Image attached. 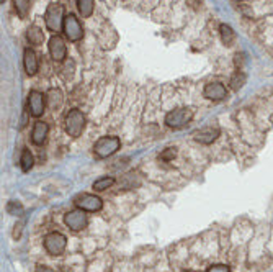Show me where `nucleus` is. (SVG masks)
Returning <instances> with one entry per match:
<instances>
[{"instance_id":"423d86ee","label":"nucleus","mask_w":273,"mask_h":272,"mask_svg":"<svg viewBox=\"0 0 273 272\" xmlns=\"http://www.w3.org/2000/svg\"><path fill=\"white\" fill-rule=\"evenodd\" d=\"M62 32H64V34H66V38L69 41H72V43H77V41H80L82 38H84V28H82L79 18L72 14L66 15Z\"/></svg>"},{"instance_id":"f8f14e48","label":"nucleus","mask_w":273,"mask_h":272,"mask_svg":"<svg viewBox=\"0 0 273 272\" xmlns=\"http://www.w3.org/2000/svg\"><path fill=\"white\" fill-rule=\"evenodd\" d=\"M23 66H25V70H26L28 76H34L38 72L39 61H38L36 52H34L33 50L26 48L25 52H23Z\"/></svg>"},{"instance_id":"dca6fc26","label":"nucleus","mask_w":273,"mask_h":272,"mask_svg":"<svg viewBox=\"0 0 273 272\" xmlns=\"http://www.w3.org/2000/svg\"><path fill=\"white\" fill-rule=\"evenodd\" d=\"M26 38L29 41V44L41 46L44 41V33H43V30H39L38 26H29L26 32Z\"/></svg>"},{"instance_id":"1a4fd4ad","label":"nucleus","mask_w":273,"mask_h":272,"mask_svg":"<svg viewBox=\"0 0 273 272\" xmlns=\"http://www.w3.org/2000/svg\"><path fill=\"white\" fill-rule=\"evenodd\" d=\"M64 222H66V224L72 230V232H80V230H84L88 223L85 212L80 208L67 212L66 216H64Z\"/></svg>"},{"instance_id":"5701e85b","label":"nucleus","mask_w":273,"mask_h":272,"mask_svg":"<svg viewBox=\"0 0 273 272\" xmlns=\"http://www.w3.org/2000/svg\"><path fill=\"white\" fill-rule=\"evenodd\" d=\"M7 212L10 215H21V212H23V206L20 202H15V200H11V202H8L7 205Z\"/></svg>"},{"instance_id":"7ed1b4c3","label":"nucleus","mask_w":273,"mask_h":272,"mask_svg":"<svg viewBox=\"0 0 273 272\" xmlns=\"http://www.w3.org/2000/svg\"><path fill=\"white\" fill-rule=\"evenodd\" d=\"M64 126H66V133L69 136L79 138L85 128V115L82 114L79 108H72L66 115V123H64Z\"/></svg>"},{"instance_id":"2eb2a0df","label":"nucleus","mask_w":273,"mask_h":272,"mask_svg":"<svg viewBox=\"0 0 273 272\" xmlns=\"http://www.w3.org/2000/svg\"><path fill=\"white\" fill-rule=\"evenodd\" d=\"M62 102H64V96L59 88H51V90L46 94V105L51 110H59Z\"/></svg>"},{"instance_id":"6e6552de","label":"nucleus","mask_w":273,"mask_h":272,"mask_svg":"<svg viewBox=\"0 0 273 272\" xmlns=\"http://www.w3.org/2000/svg\"><path fill=\"white\" fill-rule=\"evenodd\" d=\"M28 108H29L28 110L29 115L34 118H39L44 114V108H46V96H43V94L38 90H31L28 94Z\"/></svg>"},{"instance_id":"f03ea898","label":"nucleus","mask_w":273,"mask_h":272,"mask_svg":"<svg viewBox=\"0 0 273 272\" xmlns=\"http://www.w3.org/2000/svg\"><path fill=\"white\" fill-rule=\"evenodd\" d=\"M193 118V110L188 108V107H180V108H175L169 112L165 115V125L169 128H174V130H180L183 126H187Z\"/></svg>"},{"instance_id":"39448f33","label":"nucleus","mask_w":273,"mask_h":272,"mask_svg":"<svg viewBox=\"0 0 273 272\" xmlns=\"http://www.w3.org/2000/svg\"><path fill=\"white\" fill-rule=\"evenodd\" d=\"M67 246L66 236L59 232L47 233L44 236V250L51 254V256H61Z\"/></svg>"},{"instance_id":"a878e982","label":"nucleus","mask_w":273,"mask_h":272,"mask_svg":"<svg viewBox=\"0 0 273 272\" xmlns=\"http://www.w3.org/2000/svg\"><path fill=\"white\" fill-rule=\"evenodd\" d=\"M34 272H54V270L49 269V268H46V266H38L36 270H34Z\"/></svg>"},{"instance_id":"20e7f679","label":"nucleus","mask_w":273,"mask_h":272,"mask_svg":"<svg viewBox=\"0 0 273 272\" xmlns=\"http://www.w3.org/2000/svg\"><path fill=\"white\" fill-rule=\"evenodd\" d=\"M121 141L118 136H102L93 146V152L97 158H110L120 150Z\"/></svg>"},{"instance_id":"b1692460","label":"nucleus","mask_w":273,"mask_h":272,"mask_svg":"<svg viewBox=\"0 0 273 272\" xmlns=\"http://www.w3.org/2000/svg\"><path fill=\"white\" fill-rule=\"evenodd\" d=\"M175 156H177L175 148H167V150H165L162 154H160V159H162V161H172V159H174Z\"/></svg>"},{"instance_id":"ddd939ff","label":"nucleus","mask_w":273,"mask_h":272,"mask_svg":"<svg viewBox=\"0 0 273 272\" xmlns=\"http://www.w3.org/2000/svg\"><path fill=\"white\" fill-rule=\"evenodd\" d=\"M219 136V128L218 126H206L201 128L200 132L195 133V140L201 144H211L213 141H216Z\"/></svg>"},{"instance_id":"0eeeda50","label":"nucleus","mask_w":273,"mask_h":272,"mask_svg":"<svg viewBox=\"0 0 273 272\" xmlns=\"http://www.w3.org/2000/svg\"><path fill=\"white\" fill-rule=\"evenodd\" d=\"M47 50H49V56L52 58V61H56V62H62L67 56L66 43H64V40L59 36V34H52L49 38Z\"/></svg>"},{"instance_id":"6ab92c4d","label":"nucleus","mask_w":273,"mask_h":272,"mask_svg":"<svg viewBox=\"0 0 273 272\" xmlns=\"http://www.w3.org/2000/svg\"><path fill=\"white\" fill-rule=\"evenodd\" d=\"M113 184H115V179H113V177L105 176V177H100L98 180H95V182H93V188H95L97 192H103V190H106V188H110Z\"/></svg>"},{"instance_id":"4be33fe9","label":"nucleus","mask_w":273,"mask_h":272,"mask_svg":"<svg viewBox=\"0 0 273 272\" xmlns=\"http://www.w3.org/2000/svg\"><path fill=\"white\" fill-rule=\"evenodd\" d=\"M247 82V78L246 74L242 72V70H237V72L231 78V87L234 88V90H239V88L244 87V84Z\"/></svg>"},{"instance_id":"9d476101","label":"nucleus","mask_w":273,"mask_h":272,"mask_svg":"<svg viewBox=\"0 0 273 272\" xmlns=\"http://www.w3.org/2000/svg\"><path fill=\"white\" fill-rule=\"evenodd\" d=\"M75 205H77V208H80L84 212H100L103 206V202H102V198L97 197V195L84 194L75 198Z\"/></svg>"},{"instance_id":"f257e3e1","label":"nucleus","mask_w":273,"mask_h":272,"mask_svg":"<svg viewBox=\"0 0 273 272\" xmlns=\"http://www.w3.org/2000/svg\"><path fill=\"white\" fill-rule=\"evenodd\" d=\"M64 20H66V15H64V7L61 4H49L46 8L44 14V23L47 32H51L52 34H57V32H61L64 26Z\"/></svg>"},{"instance_id":"412c9836","label":"nucleus","mask_w":273,"mask_h":272,"mask_svg":"<svg viewBox=\"0 0 273 272\" xmlns=\"http://www.w3.org/2000/svg\"><path fill=\"white\" fill-rule=\"evenodd\" d=\"M13 5H15V10L16 14L20 15V18H26L28 14H29V0H13Z\"/></svg>"},{"instance_id":"393cba45","label":"nucleus","mask_w":273,"mask_h":272,"mask_svg":"<svg viewBox=\"0 0 273 272\" xmlns=\"http://www.w3.org/2000/svg\"><path fill=\"white\" fill-rule=\"evenodd\" d=\"M206 272H231V269H229V266H226V264H216V266L208 268Z\"/></svg>"},{"instance_id":"aec40b11","label":"nucleus","mask_w":273,"mask_h":272,"mask_svg":"<svg viewBox=\"0 0 273 272\" xmlns=\"http://www.w3.org/2000/svg\"><path fill=\"white\" fill-rule=\"evenodd\" d=\"M33 162H34V159H33L31 152H29V150H23L21 158H20V168L23 172H28V170L33 168Z\"/></svg>"},{"instance_id":"9b49d317","label":"nucleus","mask_w":273,"mask_h":272,"mask_svg":"<svg viewBox=\"0 0 273 272\" xmlns=\"http://www.w3.org/2000/svg\"><path fill=\"white\" fill-rule=\"evenodd\" d=\"M203 94L208 100H213V102H219V100H224L228 97L226 87L221 82H210V84H206Z\"/></svg>"},{"instance_id":"4468645a","label":"nucleus","mask_w":273,"mask_h":272,"mask_svg":"<svg viewBox=\"0 0 273 272\" xmlns=\"http://www.w3.org/2000/svg\"><path fill=\"white\" fill-rule=\"evenodd\" d=\"M47 133H49V126H47L44 122H36L31 132V141L34 144H43Z\"/></svg>"},{"instance_id":"bb28decb","label":"nucleus","mask_w":273,"mask_h":272,"mask_svg":"<svg viewBox=\"0 0 273 272\" xmlns=\"http://www.w3.org/2000/svg\"><path fill=\"white\" fill-rule=\"evenodd\" d=\"M0 4H3V0H0Z\"/></svg>"},{"instance_id":"a211bd4d","label":"nucleus","mask_w":273,"mask_h":272,"mask_svg":"<svg viewBox=\"0 0 273 272\" xmlns=\"http://www.w3.org/2000/svg\"><path fill=\"white\" fill-rule=\"evenodd\" d=\"M219 33H221V41L226 46H233L234 40H236V33L234 30L231 28L229 25H226V23H223L221 26H219Z\"/></svg>"},{"instance_id":"f3484780","label":"nucleus","mask_w":273,"mask_h":272,"mask_svg":"<svg viewBox=\"0 0 273 272\" xmlns=\"http://www.w3.org/2000/svg\"><path fill=\"white\" fill-rule=\"evenodd\" d=\"M77 8H79L82 18H90L95 8V2L93 0H77Z\"/></svg>"}]
</instances>
